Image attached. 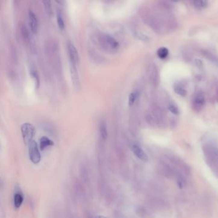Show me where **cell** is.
<instances>
[{"mask_svg":"<svg viewBox=\"0 0 218 218\" xmlns=\"http://www.w3.org/2000/svg\"><path fill=\"white\" fill-rule=\"evenodd\" d=\"M150 79H152V83H154L155 84H156L158 83L159 76H158V73H157V71L156 69H155V68L154 69L152 75H150Z\"/></svg>","mask_w":218,"mask_h":218,"instance_id":"obj_19","label":"cell"},{"mask_svg":"<svg viewBox=\"0 0 218 218\" xmlns=\"http://www.w3.org/2000/svg\"><path fill=\"white\" fill-rule=\"evenodd\" d=\"M99 132L101 136L103 139H106L107 137V124L104 120H102L99 124Z\"/></svg>","mask_w":218,"mask_h":218,"instance_id":"obj_10","label":"cell"},{"mask_svg":"<svg viewBox=\"0 0 218 218\" xmlns=\"http://www.w3.org/2000/svg\"><path fill=\"white\" fill-rule=\"evenodd\" d=\"M205 103V97L202 92H198L195 94L193 101V108L196 111H200L203 108Z\"/></svg>","mask_w":218,"mask_h":218,"instance_id":"obj_4","label":"cell"},{"mask_svg":"<svg viewBox=\"0 0 218 218\" xmlns=\"http://www.w3.org/2000/svg\"><path fill=\"white\" fill-rule=\"evenodd\" d=\"M28 19L30 30L33 33H36L38 30V20L35 14L32 11H30L28 12Z\"/></svg>","mask_w":218,"mask_h":218,"instance_id":"obj_6","label":"cell"},{"mask_svg":"<svg viewBox=\"0 0 218 218\" xmlns=\"http://www.w3.org/2000/svg\"><path fill=\"white\" fill-rule=\"evenodd\" d=\"M70 75H71V79L73 83V85L76 88H78L79 86L80 83H79V77L78 72H77V69L76 68V66L70 65Z\"/></svg>","mask_w":218,"mask_h":218,"instance_id":"obj_8","label":"cell"},{"mask_svg":"<svg viewBox=\"0 0 218 218\" xmlns=\"http://www.w3.org/2000/svg\"><path fill=\"white\" fill-rule=\"evenodd\" d=\"M56 17H57V23H58V27L61 30H63L65 27V23H64L63 15H62V13L60 9L57 10Z\"/></svg>","mask_w":218,"mask_h":218,"instance_id":"obj_12","label":"cell"},{"mask_svg":"<svg viewBox=\"0 0 218 218\" xmlns=\"http://www.w3.org/2000/svg\"><path fill=\"white\" fill-rule=\"evenodd\" d=\"M168 54H169L168 49L167 48H164V47L159 48L157 51V54L159 58L160 59L166 58L168 56Z\"/></svg>","mask_w":218,"mask_h":218,"instance_id":"obj_13","label":"cell"},{"mask_svg":"<svg viewBox=\"0 0 218 218\" xmlns=\"http://www.w3.org/2000/svg\"><path fill=\"white\" fill-rule=\"evenodd\" d=\"M203 54L207 59L209 60L210 61L213 62V63H214V64H218V58H217V56H215L213 53H211L210 52H209L208 51H204Z\"/></svg>","mask_w":218,"mask_h":218,"instance_id":"obj_14","label":"cell"},{"mask_svg":"<svg viewBox=\"0 0 218 218\" xmlns=\"http://www.w3.org/2000/svg\"><path fill=\"white\" fill-rule=\"evenodd\" d=\"M195 6L198 8H204L207 6V2L205 1H195L193 2Z\"/></svg>","mask_w":218,"mask_h":218,"instance_id":"obj_20","label":"cell"},{"mask_svg":"<svg viewBox=\"0 0 218 218\" xmlns=\"http://www.w3.org/2000/svg\"><path fill=\"white\" fill-rule=\"evenodd\" d=\"M28 145L30 159L34 164L39 163L40 161L41 156L37 143L33 140Z\"/></svg>","mask_w":218,"mask_h":218,"instance_id":"obj_3","label":"cell"},{"mask_svg":"<svg viewBox=\"0 0 218 218\" xmlns=\"http://www.w3.org/2000/svg\"><path fill=\"white\" fill-rule=\"evenodd\" d=\"M99 43L107 50H116L119 46L118 41L112 36L107 34H102L99 37Z\"/></svg>","mask_w":218,"mask_h":218,"instance_id":"obj_1","label":"cell"},{"mask_svg":"<svg viewBox=\"0 0 218 218\" xmlns=\"http://www.w3.org/2000/svg\"><path fill=\"white\" fill-rule=\"evenodd\" d=\"M67 49H68V54L70 65L77 66L79 62V54L75 45L73 43L69 41L67 44Z\"/></svg>","mask_w":218,"mask_h":218,"instance_id":"obj_5","label":"cell"},{"mask_svg":"<svg viewBox=\"0 0 218 218\" xmlns=\"http://www.w3.org/2000/svg\"><path fill=\"white\" fill-rule=\"evenodd\" d=\"M53 142L46 136H42L39 139V146L41 150H44L45 148L50 146H53Z\"/></svg>","mask_w":218,"mask_h":218,"instance_id":"obj_9","label":"cell"},{"mask_svg":"<svg viewBox=\"0 0 218 218\" xmlns=\"http://www.w3.org/2000/svg\"><path fill=\"white\" fill-rule=\"evenodd\" d=\"M20 130H21L24 142L25 144L29 145L33 141V138L35 134L34 127L32 124L30 123H24L22 124Z\"/></svg>","mask_w":218,"mask_h":218,"instance_id":"obj_2","label":"cell"},{"mask_svg":"<svg viewBox=\"0 0 218 218\" xmlns=\"http://www.w3.org/2000/svg\"><path fill=\"white\" fill-rule=\"evenodd\" d=\"M175 92L180 96H185L187 94V92L184 88L180 85H176L174 87Z\"/></svg>","mask_w":218,"mask_h":218,"instance_id":"obj_15","label":"cell"},{"mask_svg":"<svg viewBox=\"0 0 218 218\" xmlns=\"http://www.w3.org/2000/svg\"><path fill=\"white\" fill-rule=\"evenodd\" d=\"M45 10L46 12L48 13L49 15H52L53 14V11H52V7H51V1H44L43 2Z\"/></svg>","mask_w":218,"mask_h":218,"instance_id":"obj_17","label":"cell"},{"mask_svg":"<svg viewBox=\"0 0 218 218\" xmlns=\"http://www.w3.org/2000/svg\"><path fill=\"white\" fill-rule=\"evenodd\" d=\"M132 150L133 153L134 154V155H136V156L140 160H143V161H147V160H148V156L146 154V153H145L143 150L139 147L138 145H133L132 146Z\"/></svg>","mask_w":218,"mask_h":218,"instance_id":"obj_7","label":"cell"},{"mask_svg":"<svg viewBox=\"0 0 218 218\" xmlns=\"http://www.w3.org/2000/svg\"><path fill=\"white\" fill-rule=\"evenodd\" d=\"M30 72H30L31 76L33 77V78L35 80V82L36 83V86L38 87L39 86V75H38L37 72L36 71L35 69H31Z\"/></svg>","mask_w":218,"mask_h":218,"instance_id":"obj_16","label":"cell"},{"mask_svg":"<svg viewBox=\"0 0 218 218\" xmlns=\"http://www.w3.org/2000/svg\"><path fill=\"white\" fill-rule=\"evenodd\" d=\"M137 98V93L136 92H132L130 95H129V105L131 106H132L135 101H136V99Z\"/></svg>","mask_w":218,"mask_h":218,"instance_id":"obj_18","label":"cell"},{"mask_svg":"<svg viewBox=\"0 0 218 218\" xmlns=\"http://www.w3.org/2000/svg\"><path fill=\"white\" fill-rule=\"evenodd\" d=\"M23 196L22 194L17 193L14 195V204L15 208H19V207L22 205L23 202Z\"/></svg>","mask_w":218,"mask_h":218,"instance_id":"obj_11","label":"cell"},{"mask_svg":"<svg viewBox=\"0 0 218 218\" xmlns=\"http://www.w3.org/2000/svg\"><path fill=\"white\" fill-rule=\"evenodd\" d=\"M168 110L171 113L174 114V115H178V114L179 113V110L178 107L174 104L170 105L168 107Z\"/></svg>","mask_w":218,"mask_h":218,"instance_id":"obj_21","label":"cell"}]
</instances>
